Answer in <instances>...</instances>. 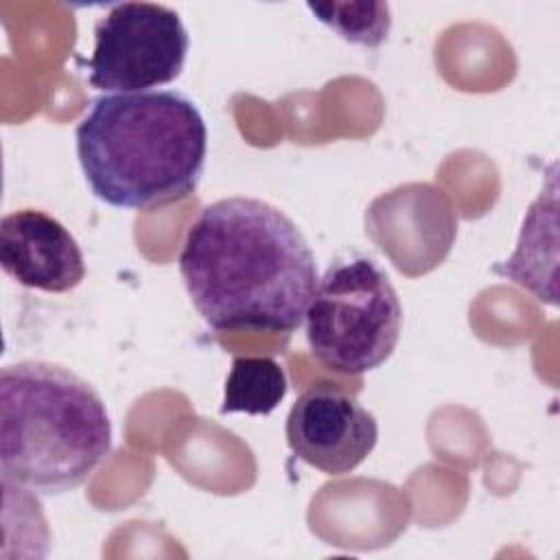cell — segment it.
Wrapping results in <instances>:
<instances>
[{"mask_svg": "<svg viewBox=\"0 0 560 560\" xmlns=\"http://www.w3.org/2000/svg\"><path fill=\"white\" fill-rule=\"evenodd\" d=\"M400 326L402 306L392 280L363 256L330 265L304 315L311 354L343 376L383 365L400 339Z\"/></svg>", "mask_w": 560, "mask_h": 560, "instance_id": "cell-4", "label": "cell"}, {"mask_svg": "<svg viewBox=\"0 0 560 560\" xmlns=\"http://www.w3.org/2000/svg\"><path fill=\"white\" fill-rule=\"evenodd\" d=\"M190 37L179 13L158 2H118L94 26L88 83L103 92H147L175 81Z\"/></svg>", "mask_w": 560, "mask_h": 560, "instance_id": "cell-5", "label": "cell"}, {"mask_svg": "<svg viewBox=\"0 0 560 560\" xmlns=\"http://www.w3.org/2000/svg\"><path fill=\"white\" fill-rule=\"evenodd\" d=\"M392 217L405 221V232L387 236L378 241V247L392 258V262L409 273H427L448 254L451 243L455 236L418 230V225H433V223H451L455 221L451 201L446 195L429 184H411V210L407 199V186H400L374 201Z\"/></svg>", "mask_w": 560, "mask_h": 560, "instance_id": "cell-8", "label": "cell"}, {"mask_svg": "<svg viewBox=\"0 0 560 560\" xmlns=\"http://www.w3.org/2000/svg\"><path fill=\"white\" fill-rule=\"evenodd\" d=\"M306 9L346 42L368 48L383 44L392 26L387 2H308Z\"/></svg>", "mask_w": 560, "mask_h": 560, "instance_id": "cell-10", "label": "cell"}, {"mask_svg": "<svg viewBox=\"0 0 560 560\" xmlns=\"http://www.w3.org/2000/svg\"><path fill=\"white\" fill-rule=\"evenodd\" d=\"M177 265L195 311L214 330L293 332L319 280L302 230L254 197L206 206Z\"/></svg>", "mask_w": 560, "mask_h": 560, "instance_id": "cell-1", "label": "cell"}, {"mask_svg": "<svg viewBox=\"0 0 560 560\" xmlns=\"http://www.w3.org/2000/svg\"><path fill=\"white\" fill-rule=\"evenodd\" d=\"M0 265L15 282L66 293L85 278V258L70 230L55 217L22 208L0 221Z\"/></svg>", "mask_w": 560, "mask_h": 560, "instance_id": "cell-7", "label": "cell"}, {"mask_svg": "<svg viewBox=\"0 0 560 560\" xmlns=\"http://www.w3.org/2000/svg\"><path fill=\"white\" fill-rule=\"evenodd\" d=\"M284 435L298 459L339 477L374 451L378 422L354 396L330 385H313L291 405Z\"/></svg>", "mask_w": 560, "mask_h": 560, "instance_id": "cell-6", "label": "cell"}, {"mask_svg": "<svg viewBox=\"0 0 560 560\" xmlns=\"http://www.w3.org/2000/svg\"><path fill=\"white\" fill-rule=\"evenodd\" d=\"M74 140L94 197L127 210L195 192L208 153L199 107L175 90L98 96L79 120Z\"/></svg>", "mask_w": 560, "mask_h": 560, "instance_id": "cell-2", "label": "cell"}, {"mask_svg": "<svg viewBox=\"0 0 560 560\" xmlns=\"http://www.w3.org/2000/svg\"><path fill=\"white\" fill-rule=\"evenodd\" d=\"M287 374L271 357H236L225 378L221 413H271L287 394Z\"/></svg>", "mask_w": 560, "mask_h": 560, "instance_id": "cell-9", "label": "cell"}, {"mask_svg": "<svg viewBox=\"0 0 560 560\" xmlns=\"http://www.w3.org/2000/svg\"><path fill=\"white\" fill-rule=\"evenodd\" d=\"M112 451V420L98 392L72 370L20 361L0 372V468L4 483L63 494Z\"/></svg>", "mask_w": 560, "mask_h": 560, "instance_id": "cell-3", "label": "cell"}]
</instances>
